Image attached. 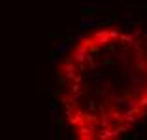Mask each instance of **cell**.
Listing matches in <instances>:
<instances>
[{"label":"cell","instance_id":"obj_1","mask_svg":"<svg viewBox=\"0 0 147 140\" xmlns=\"http://www.w3.org/2000/svg\"><path fill=\"white\" fill-rule=\"evenodd\" d=\"M59 119L76 140H121L147 127V17L87 23L57 63Z\"/></svg>","mask_w":147,"mask_h":140}]
</instances>
